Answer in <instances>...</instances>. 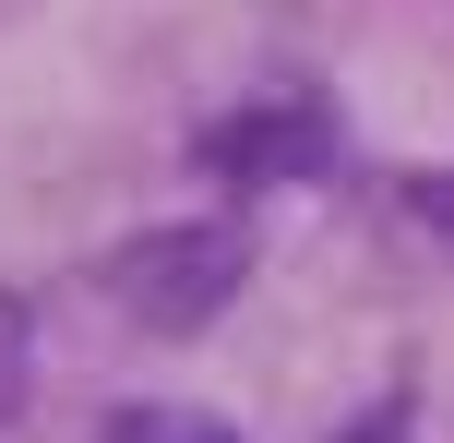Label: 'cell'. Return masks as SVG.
Listing matches in <instances>:
<instances>
[{
    "instance_id": "obj_1",
    "label": "cell",
    "mask_w": 454,
    "mask_h": 443,
    "mask_svg": "<svg viewBox=\"0 0 454 443\" xmlns=\"http://www.w3.org/2000/svg\"><path fill=\"white\" fill-rule=\"evenodd\" d=\"M239 288H251V228H239V216H180V228H144V240L108 252V300L132 312L144 336L215 324Z\"/></svg>"
},
{
    "instance_id": "obj_2",
    "label": "cell",
    "mask_w": 454,
    "mask_h": 443,
    "mask_svg": "<svg viewBox=\"0 0 454 443\" xmlns=\"http://www.w3.org/2000/svg\"><path fill=\"white\" fill-rule=\"evenodd\" d=\"M192 156L215 168L227 192H275V180H323L335 168V108L323 96H263V108H227Z\"/></svg>"
},
{
    "instance_id": "obj_3",
    "label": "cell",
    "mask_w": 454,
    "mask_h": 443,
    "mask_svg": "<svg viewBox=\"0 0 454 443\" xmlns=\"http://www.w3.org/2000/svg\"><path fill=\"white\" fill-rule=\"evenodd\" d=\"M96 443H239L227 420H204V407H120Z\"/></svg>"
}]
</instances>
